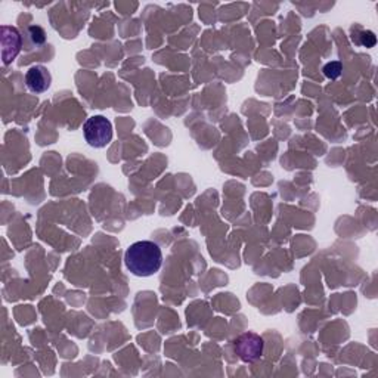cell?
Masks as SVG:
<instances>
[{
    "label": "cell",
    "instance_id": "cell-3",
    "mask_svg": "<svg viewBox=\"0 0 378 378\" xmlns=\"http://www.w3.org/2000/svg\"><path fill=\"white\" fill-rule=\"evenodd\" d=\"M263 349H265V340L258 334L252 333V331L241 334L233 341L235 353L238 354V358L243 362H247V363L257 362L260 358H262Z\"/></svg>",
    "mask_w": 378,
    "mask_h": 378
},
{
    "label": "cell",
    "instance_id": "cell-4",
    "mask_svg": "<svg viewBox=\"0 0 378 378\" xmlns=\"http://www.w3.org/2000/svg\"><path fill=\"white\" fill-rule=\"evenodd\" d=\"M21 44H22V39H21L19 31L15 27L3 26L2 27V58H3L5 65L10 64L17 58V55L21 51Z\"/></svg>",
    "mask_w": 378,
    "mask_h": 378
},
{
    "label": "cell",
    "instance_id": "cell-2",
    "mask_svg": "<svg viewBox=\"0 0 378 378\" xmlns=\"http://www.w3.org/2000/svg\"><path fill=\"white\" fill-rule=\"evenodd\" d=\"M83 135L92 148H105L113 139V124L104 115H93L83 124Z\"/></svg>",
    "mask_w": 378,
    "mask_h": 378
},
{
    "label": "cell",
    "instance_id": "cell-5",
    "mask_svg": "<svg viewBox=\"0 0 378 378\" xmlns=\"http://www.w3.org/2000/svg\"><path fill=\"white\" fill-rule=\"evenodd\" d=\"M52 76L49 69L42 65L31 67L26 74V85L34 93H43L51 88Z\"/></svg>",
    "mask_w": 378,
    "mask_h": 378
},
{
    "label": "cell",
    "instance_id": "cell-8",
    "mask_svg": "<svg viewBox=\"0 0 378 378\" xmlns=\"http://www.w3.org/2000/svg\"><path fill=\"white\" fill-rule=\"evenodd\" d=\"M375 35H374V33H371V31H363L362 34H361V44H363V46H366V47H372L374 44H375Z\"/></svg>",
    "mask_w": 378,
    "mask_h": 378
},
{
    "label": "cell",
    "instance_id": "cell-6",
    "mask_svg": "<svg viewBox=\"0 0 378 378\" xmlns=\"http://www.w3.org/2000/svg\"><path fill=\"white\" fill-rule=\"evenodd\" d=\"M343 71V65L341 63L338 61H333V63H328L325 67H324V74L328 77V79H338L340 74Z\"/></svg>",
    "mask_w": 378,
    "mask_h": 378
},
{
    "label": "cell",
    "instance_id": "cell-7",
    "mask_svg": "<svg viewBox=\"0 0 378 378\" xmlns=\"http://www.w3.org/2000/svg\"><path fill=\"white\" fill-rule=\"evenodd\" d=\"M28 31H30V38H31L33 43L42 44V43L46 42V33H44V30L42 27L33 26V27L28 28Z\"/></svg>",
    "mask_w": 378,
    "mask_h": 378
},
{
    "label": "cell",
    "instance_id": "cell-1",
    "mask_svg": "<svg viewBox=\"0 0 378 378\" xmlns=\"http://www.w3.org/2000/svg\"><path fill=\"white\" fill-rule=\"evenodd\" d=\"M124 263L127 270L135 277H152L163 265L161 248L152 241H138L126 250Z\"/></svg>",
    "mask_w": 378,
    "mask_h": 378
}]
</instances>
